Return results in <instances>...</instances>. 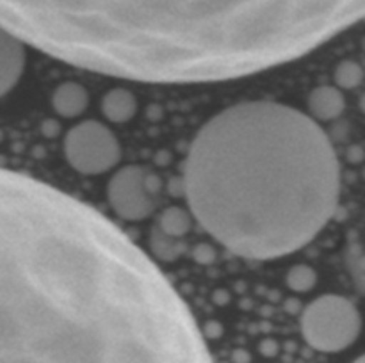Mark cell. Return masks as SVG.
I'll use <instances>...</instances> for the list:
<instances>
[{"label": "cell", "instance_id": "8992f818", "mask_svg": "<svg viewBox=\"0 0 365 363\" xmlns=\"http://www.w3.org/2000/svg\"><path fill=\"white\" fill-rule=\"evenodd\" d=\"M107 199L114 214L125 221L146 219L155 206L148 178L139 166L121 167L113 174L107 184Z\"/></svg>", "mask_w": 365, "mask_h": 363}, {"label": "cell", "instance_id": "7a4b0ae2", "mask_svg": "<svg viewBox=\"0 0 365 363\" xmlns=\"http://www.w3.org/2000/svg\"><path fill=\"white\" fill-rule=\"evenodd\" d=\"M364 18L365 0H0V25L46 56L152 84L271 70Z\"/></svg>", "mask_w": 365, "mask_h": 363}, {"label": "cell", "instance_id": "30bf717a", "mask_svg": "<svg viewBox=\"0 0 365 363\" xmlns=\"http://www.w3.org/2000/svg\"><path fill=\"white\" fill-rule=\"evenodd\" d=\"M102 112L110 123H127L138 112V100L128 89L114 88L103 96Z\"/></svg>", "mask_w": 365, "mask_h": 363}, {"label": "cell", "instance_id": "8fae6325", "mask_svg": "<svg viewBox=\"0 0 365 363\" xmlns=\"http://www.w3.org/2000/svg\"><path fill=\"white\" fill-rule=\"evenodd\" d=\"M335 78L342 88H355L362 78V70L355 63H344L339 66Z\"/></svg>", "mask_w": 365, "mask_h": 363}, {"label": "cell", "instance_id": "7c38bea8", "mask_svg": "<svg viewBox=\"0 0 365 363\" xmlns=\"http://www.w3.org/2000/svg\"><path fill=\"white\" fill-rule=\"evenodd\" d=\"M353 363H365V354L360 356V358H356L355 362H353Z\"/></svg>", "mask_w": 365, "mask_h": 363}, {"label": "cell", "instance_id": "6da1fadb", "mask_svg": "<svg viewBox=\"0 0 365 363\" xmlns=\"http://www.w3.org/2000/svg\"><path fill=\"white\" fill-rule=\"evenodd\" d=\"M0 363H214L173 285L81 199L0 167Z\"/></svg>", "mask_w": 365, "mask_h": 363}, {"label": "cell", "instance_id": "3957f363", "mask_svg": "<svg viewBox=\"0 0 365 363\" xmlns=\"http://www.w3.org/2000/svg\"><path fill=\"white\" fill-rule=\"evenodd\" d=\"M187 205L232 253L273 260L330 223L341 164L319 121L277 102L221 110L198 130L184 171Z\"/></svg>", "mask_w": 365, "mask_h": 363}, {"label": "cell", "instance_id": "5b68a950", "mask_svg": "<svg viewBox=\"0 0 365 363\" xmlns=\"http://www.w3.org/2000/svg\"><path fill=\"white\" fill-rule=\"evenodd\" d=\"M64 157L75 171L95 177L118 166L121 148L107 125L86 120L71 127L64 135Z\"/></svg>", "mask_w": 365, "mask_h": 363}, {"label": "cell", "instance_id": "9c48e42d", "mask_svg": "<svg viewBox=\"0 0 365 363\" xmlns=\"http://www.w3.org/2000/svg\"><path fill=\"white\" fill-rule=\"evenodd\" d=\"M344 96L341 89L331 88V85H321L314 89L309 96L310 116L316 121H330L335 120L344 110Z\"/></svg>", "mask_w": 365, "mask_h": 363}, {"label": "cell", "instance_id": "277c9868", "mask_svg": "<svg viewBox=\"0 0 365 363\" xmlns=\"http://www.w3.org/2000/svg\"><path fill=\"white\" fill-rule=\"evenodd\" d=\"M362 331L359 308L337 294L319 295L302 313V335L319 352H341L356 342Z\"/></svg>", "mask_w": 365, "mask_h": 363}, {"label": "cell", "instance_id": "ba28073f", "mask_svg": "<svg viewBox=\"0 0 365 363\" xmlns=\"http://www.w3.org/2000/svg\"><path fill=\"white\" fill-rule=\"evenodd\" d=\"M89 103V95L84 85L77 82H64L57 85L52 95V107L59 116L77 117L86 110Z\"/></svg>", "mask_w": 365, "mask_h": 363}, {"label": "cell", "instance_id": "52a82bcc", "mask_svg": "<svg viewBox=\"0 0 365 363\" xmlns=\"http://www.w3.org/2000/svg\"><path fill=\"white\" fill-rule=\"evenodd\" d=\"M27 52L25 43L0 25V96L9 93L24 75Z\"/></svg>", "mask_w": 365, "mask_h": 363}]
</instances>
